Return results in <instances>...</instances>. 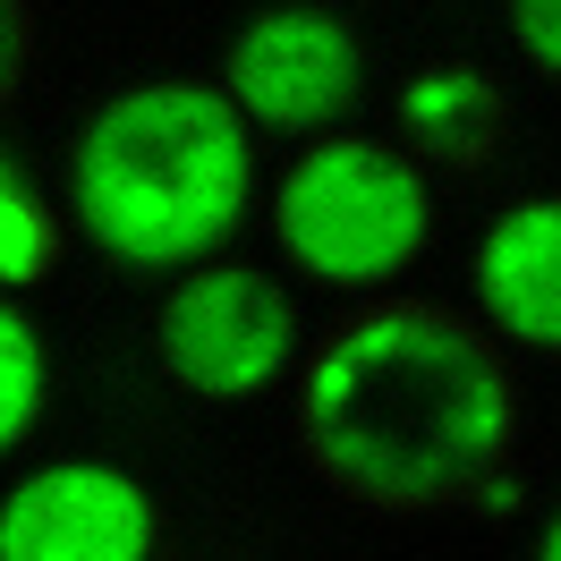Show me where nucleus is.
<instances>
[{"label": "nucleus", "instance_id": "nucleus-1", "mask_svg": "<svg viewBox=\"0 0 561 561\" xmlns=\"http://www.w3.org/2000/svg\"><path fill=\"white\" fill-rule=\"evenodd\" d=\"M307 443L357 502H451L511 443V375L434 307L357 316L307 375Z\"/></svg>", "mask_w": 561, "mask_h": 561}, {"label": "nucleus", "instance_id": "nucleus-13", "mask_svg": "<svg viewBox=\"0 0 561 561\" xmlns=\"http://www.w3.org/2000/svg\"><path fill=\"white\" fill-rule=\"evenodd\" d=\"M536 561H561V511L545 519V536H536Z\"/></svg>", "mask_w": 561, "mask_h": 561}, {"label": "nucleus", "instance_id": "nucleus-12", "mask_svg": "<svg viewBox=\"0 0 561 561\" xmlns=\"http://www.w3.org/2000/svg\"><path fill=\"white\" fill-rule=\"evenodd\" d=\"M18 69H26V9H18V0H0V103H9Z\"/></svg>", "mask_w": 561, "mask_h": 561}, {"label": "nucleus", "instance_id": "nucleus-2", "mask_svg": "<svg viewBox=\"0 0 561 561\" xmlns=\"http://www.w3.org/2000/svg\"><path fill=\"white\" fill-rule=\"evenodd\" d=\"M69 196L77 230L137 273L213 264V247L247 221V196H255L247 119L230 111V94L187 77L119 85L77 128Z\"/></svg>", "mask_w": 561, "mask_h": 561}, {"label": "nucleus", "instance_id": "nucleus-8", "mask_svg": "<svg viewBox=\"0 0 561 561\" xmlns=\"http://www.w3.org/2000/svg\"><path fill=\"white\" fill-rule=\"evenodd\" d=\"M400 119H409V137L434 145V153H477L493 137V77L485 69H417L400 85Z\"/></svg>", "mask_w": 561, "mask_h": 561}, {"label": "nucleus", "instance_id": "nucleus-11", "mask_svg": "<svg viewBox=\"0 0 561 561\" xmlns=\"http://www.w3.org/2000/svg\"><path fill=\"white\" fill-rule=\"evenodd\" d=\"M511 35L545 77H561V0H511Z\"/></svg>", "mask_w": 561, "mask_h": 561}, {"label": "nucleus", "instance_id": "nucleus-6", "mask_svg": "<svg viewBox=\"0 0 561 561\" xmlns=\"http://www.w3.org/2000/svg\"><path fill=\"white\" fill-rule=\"evenodd\" d=\"M153 493L119 459H43L0 493V561H153Z\"/></svg>", "mask_w": 561, "mask_h": 561}, {"label": "nucleus", "instance_id": "nucleus-4", "mask_svg": "<svg viewBox=\"0 0 561 561\" xmlns=\"http://www.w3.org/2000/svg\"><path fill=\"white\" fill-rule=\"evenodd\" d=\"M153 341H162V366L196 400H255L298 357V307L255 264H196L162 298Z\"/></svg>", "mask_w": 561, "mask_h": 561}, {"label": "nucleus", "instance_id": "nucleus-7", "mask_svg": "<svg viewBox=\"0 0 561 561\" xmlns=\"http://www.w3.org/2000/svg\"><path fill=\"white\" fill-rule=\"evenodd\" d=\"M477 298L519 350H561V196H527L477 239Z\"/></svg>", "mask_w": 561, "mask_h": 561}, {"label": "nucleus", "instance_id": "nucleus-10", "mask_svg": "<svg viewBox=\"0 0 561 561\" xmlns=\"http://www.w3.org/2000/svg\"><path fill=\"white\" fill-rule=\"evenodd\" d=\"M51 247H60L51 205L35 196V179L0 153V289L18 298L26 280H43V273H51Z\"/></svg>", "mask_w": 561, "mask_h": 561}, {"label": "nucleus", "instance_id": "nucleus-3", "mask_svg": "<svg viewBox=\"0 0 561 561\" xmlns=\"http://www.w3.org/2000/svg\"><path fill=\"white\" fill-rule=\"evenodd\" d=\"M425 239H434V196L417 162H400L391 145H307L298 171L280 179V255L323 289L400 280L425 255Z\"/></svg>", "mask_w": 561, "mask_h": 561}, {"label": "nucleus", "instance_id": "nucleus-9", "mask_svg": "<svg viewBox=\"0 0 561 561\" xmlns=\"http://www.w3.org/2000/svg\"><path fill=\"white\" fill-rule=\"evenodd\" d=\"M43 383H51V375H43V332H35V316L0 289V459L35 434Z\"/></svg>", "mask_w": 561, "mask_h": 561}, {"label": "nucleus", "instance_id": "nucleus-5", "mask_svg": "<svg viewBox=\"0 0 561 561\" xmlns=\"http://www.w3.org/2000/svg\"><path fill=\"white\" fill-rule=\"evenodd\" d=\"M357 85H366L357 35L332 9H307V0L255 9L239 35H230V60H221L230 111H239L247 128H280V137L332 128V119L357 103Z\"/></svg>", "mask_w": 561, "mask_h": 561}]
</instances>
